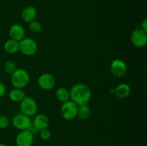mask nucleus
<instances>
[{
	"instance_id": "1",
	"label": "nucleus",
	"mask_w": 147,
	"mask_h": 146,
	"mask_svg": "<svg viewBox=\"0 0 147 146\" xmlns=\"http://www.w3.org/2000/svg\"><path fill=\"white\" fill-rule=\"evenodd\" d=\"M69 92L70 100L78 106L88 104L92 96V92L90 87L83 82L75 84Z\"/></svg>"
},
{
	"instance_id": "2",
	"label": "nucleus",
	"mask_w": 147,
	"mask_h": 146,
	"mask_svg": "<svg viewBox=\"0 0 147 146\" xmlns=\"http://www.w3.org/2000/svg\"><path fill=\"white\" fill-rule=\"evenodd\" d=\"M30 80V74L24 69L17 68V70L11 74V83L14 88L22 90L28 85Z\"/></svg>"
},
{
	"instance_id": "3",
	"label": "nucleus",
	"mask_w": 147,
	"mask_h": 146,
	"mask_svg": "<svg viewBox=\"0 0 147 146\" xmlns=\"http://www.w3.org/2000/svg\"><path fill=\"white\" fill-rule=\"evenodd\" d=\"M20 113L28 117H32L37 114V104L35 100L30 96H25L20 102Z\"/></svg>"
},
{
	"instance_id": "4",
	"label": "nucleus",
	"mask_w": 147,
	"mask_h": 146,
	"mask_svg": "<svg viewBox=\"0 0 147 146\" xmlns=\"http://www.w3.org/2000/svg\"><path fill=\"white\" fill-rule=\"evenodd\" d=\"M60 115L67 121L75 120L77 117L78 105L71 100L63 102L60 107Z\"/></svg>"
},
{
	"instance_id": "5",
	"label": "nucleus",
	"mask_w": 147,
	"mask_h": 146,
	"mask_svg": "<svg viewBox=\"0 0 147 146\" xmlns=\"http://www.w3.org/2000/svg\"><path fill=\"white\" fill-rule=\"evenodd\" d=\"M19 44H20V52L27 57L35 54L38 49V46L35 40L30 37H24L21 41L19 42Z\"/></svg>"
},
{
	"instance_id": "6",
	"label": "nucleus",
	"mask_w": 147,
	"mask_h": 146,
	"mask_svg": "<svg viewBox=\"0 0 147 146\" xmlns=\"http://www.w3.org/2000/svg\"><path fill=\"white\" fill-rule=\"evenodd\" d=\"M13 127L17 130H29L32 127V120L30 117L20 113L16 114L11 120Z\"/></svg>"
},
{
	"instance_id": "7",
	"label": "nucleus",
	"mask_w": 147,
	"mask_h": 146,
	"mask_svg": "<svg viewBox=\"0 0 147 146\" xmlns=\"http://www.w3.org/2000/svg\"><path fill=\"white\" fill-rule=\"evenodd\" d=\"M37 84L42 90L49 91L54 88L55 86V78L52 74L48 72L42 73L37 79Z\"/></svg>"
},
{
	"instance_id": "8",
	"label": "nucleus",
	"mask_w": 147,
	"mask_h": 146,
	"mask_svg": "<svg viewBox=\"0 0 147 146\" xmlns=\"http://www.w3.org/2000/svg\"><path fill=\"white\" fill-rule=\"evenodd\" d=\"M34 142V135L30 130H20L15 137L17 146H32Z\"/></svg>"
},
{
	"instance_id": "9",
	"label": "nucleus",
	"mask_w": 147,
	"mask_h": 146,
	"mask_svg": "<svg viewBox=\"0 0 147 146\" xmlns=\"http://www.w3.org/2000/svg\"><path fill=\"white\" fill-rule=\"evenodd\" d=\"M131 42L136 48L145 47L147 42V32L140 28L134 30L131 34Z\"/></svg>"
},
{
	"instance_id": "10",
	"label": "nucleus",
	"mask_w": 147,
	"mask_h": 146,
	"mask_svg": "<svg viewBox=\"0 0 147 146\" xmlns=\"http://www.w3.org/2000/svg\"><path fill=\"white\" fill-rule=\"evenodd\" d=\"M111 72L114 77H121L125 75L127 70L126 64L120 59H115L111 63Z\"/></svg>"
},
{
	"instance_id": "11",
	"label": "nucleus",
	"mask_w": 147,
	"mask_h": 146,
	"mask_svg": "<svg viewBox=\"0 0 147 146\" xmlns=\"http://www.w3.org/2000/svg\"><path fill=\"white\" fill-rule=\"evenodd\" d=\"M50 125V120L45 114L35 115V117L32 122V127L38 132L47 129Z\"/></svg>"
},
{
	"instance_id": "12",
	"label": "nucleus",
	"mask_w": 147,
	"mask_h": 146,
	"mask_svg": "<svg viewBox=\"0 0 147 146\" xmlns=\"http://www.w3.org/2000/svg\"><path fill=\"white\" fill-rule=\"evenodd\" d=\"M9 35L11 40L20 42L25 37V30L21 24H14L9 28Z\"/></svg>"
},
{
	"instance_id": "13",
	"label": "nucleus",
	"mask_w": 147,
	"mask_h": 146,
	"mask_svg": "<svg viewBox=\"0 0 147 146\" xmlns=\"http://www.w3.org/2000/svg\"><path fill=\"white\" fill-rule=\"evenodd\" d=\"M37 10L32 6H27L22 9L21 12L22 19L24 22L30 23L35 20L37 17Z\"/></svg>"
},
{
	"instance_id": "14",
	"label": "nucleus",
	"mask_w": 147,
	"mask_h": 146,
	"mask_svg": "<svg viewBox=\"0 0 147 146\" xmlns=\"http://www.w3.org/2000/svg\"><path fill=\"white\" fill-rule=\"evenodd\" d=\"M130 93L131 87L126 83H121L114 88V94L119 99L126 98Z\"/></svg>"
},
{
	"instance_id": "15",
	"label": "nucleus",
	"mask_w": 147,
	"mask_h": 146,
	"mask_svg": "<svg viewBox=\"0 0 147 146\" xmlns=\"http://www.w3.org/2000/svg\"><path fill=\"white\" fill-rule=\"evenodd\" d=\"M4 50L7 53L9 54H14L20 51L19 42L13 40L11 39L7 40L4 44Z\"/></svg>"
},
{
	"instance_id": "16",
	"label": "nucleus",
	"mask_w": 147,
	"mask_h": 146,
	"mask_svg": "<svg viewBox=\"0 0 147 146\" xmlns=\"http://www.w3.org/2000/svg\"><path fill=\"white\" fill-rule=\"evenodd\" d=\"M55 97L58 101L63 103L70 100V92L65 87H60L55 92Z\"/></svg>"
},
{
	"instance_id": "17",
	"label": "nucleus",
	"mask_w": 147,
	"mask_h": 146,
	"mask_svg": "<svg viewBox=\"0 0 147 146\" xmlns=\"http://www.w3.org/2000/svg\"><path fill=\"white\" fill-rule=\"evenodd\" d=\"M25 96V92L22 89L13 88L12 90H10L9 93V99L14 102H20Z\"/></svg>"
},
{
	"instance_id": "18",
	"label": "nucleus",
	"mask_w": 147,
	"mask_h": 146,
	"mask_svg": "<svg viewBox=\"0 0 147 146\" xmlns=\"http://www.w3.org/2000/svg\"><path fill=\"white\" fill-rule=\"evenodd\" d=\"M90 113H91V110L88 104L78 106L77 117H78L80 120H88L90 117Z\"/></svg>"
},
{
	"instance_id": "19",
	"label": "nucleus",
	"mask_w": 147,
	"mask_h": 146,
	"mask_svg": "<svg viewBox=\"0 0 147 146\" xmlns=\"http://www.w3.org/2000/svg\"><path fill=\"white\" fill-rule=\"evenodd\" d=\"M3 70L7 74H11L17 70V65L11 60H8V61L5 62V63L3 65Z\"/></svg>"
},
{
	"instance_id": "20",
	"label": "nucleus",
	"mask_w": 147,
	"mask_h": 146,
	"mask_svg": "<svg viewBox=\"0 0 147 146\" xmlns=\"http://www.w3.org/2000/svg\"><path fill=\"white\" fill-rule=\"evenodd\" d=\"M29 29L32 32L34 33V34H38L42 29V25L40 21L34 20L29 23Z\"/></svg>"
},
{
	"instance_id": "21",
	"label": "nucleus",
	"mask_w": 147,
	"mask_h": 146,
	"mask_svg": "<svg viewBox=\"0 0 147 146\" xmlns=\"http://www.w3.org/2000/svg\"><path fill=\"white\" fill-rule=\"evenodd\" d=\"M9 125V120L4 115H0V129H5Z\"/></svg>"
},
{
	"instance_id": "22",
	"label": "nucleus",
	"mask_w": 147,
	"mask_h": 146,
	"mask_svg": "<svg viewBox=\"0 0 147 146\" xmlns=\"http://www.w3.org/2000/svg\"><path fill=\"white\" fill-rule=\"evenodd\" d=\"M40 137L44 141H47V140H50L51 137V133L48 129H44V130L40 131Z\"/></svg>"
},
{
	"instance_id": "23",
	"label": "nucleus",
	"mask_w": 147,
	"mask_h": 146,
	"mask_svg": "<svg viewBox=\"0 0 147 146\" xmlns=\"http://www.w3.org/2000/svg\"><path fill=\"white\" fill-rule=\"evenodd\" d=\"M7 92V88L4 83L1 81H0V98L4 97Z\"/></svg>"
},
{
	"instance_id": "24",
	"label": "nucleus",
	"mask_w": 147,
	"mask_h": 146,
	"mask_svg": "<svg viewBox=\"0 0 147 146\" xmlns=\"http://www.w3.org/2000/svg\"><path fill=\"white\" fill-rule=\"evenodd\" d=\"M141 29L147 32V19H144L141 23Z\"/></svg>"
},
{
	"instance_id": "25",
	"label": "nucleus",
	"mask_w": 147,
	"mask_h": 146,
	"mask_svg": "<svg viewBox=\"0 0 147 146\" xmlns=\"http://www.w3.org/2000/svg\"><path fill=\"white\" fill-rule=\"evenodd\" d=\"M0 146H7V145L6 144H4V143H0Z\"/></svg>"
},
{
	"instance_id": "26",
	"label": "nucleus",
	"mask_w": 147,
	"mask_h": 146,
	"mask_svg": "<svg viewBox=\"0 0 147 146\" xmlns=\"http://www.w3.org/2000/svg\"><path fill=\"white\" fill-rule=\"evenodd\" d=\"M0 106H1V100H0Z\"/></svg>"
}]
</instances>
